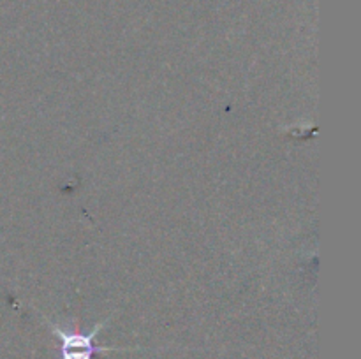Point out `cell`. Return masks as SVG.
<instances>
[{
  "instance_id": "1",
  "label": "cell",
  "mask_w": 361,
  "mask_h": 359,
  "mask_svg": "<svg viewBox=\"0 0 361 359\" xmlns=\"http://www.w3.org/2000/svg\"><path fill=\"white\" fill-rule=\"evenodd\" d=\"M49 329L53 334H56L60 340V359H94L97 352H111V351H137L133 347H99L95 345V338H97L99 331L109 322V319L99 322L90 333H81L80 329H67V327H60L59 324H53L46 320Z\"/></svg>"
}]
</instances>
